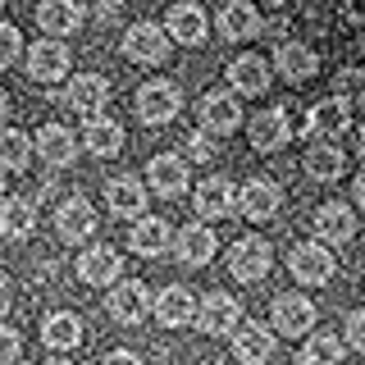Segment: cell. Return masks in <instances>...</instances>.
I'll return each mask as SVG.
<instances>
[{"label":"cell","instance_id":"cell-1","mask_svg":"<svg viewBox=\"0 0 365 365\" xmlns=\"http://www.w3.org/2000/svg\"><path fill=\"white\" fill-rule=\"evenodd\" d=\"M182 110V91L178 83H169V78H155V83H142L137 87V119L160 128V123H169L174 114Z\"/></svg>","mask_w":365,"mask_h":365},{"label":"cell","instance_id":"cell-2","mask_svg":"<svg viewBox=\"0 0 365 365\" xmlns=\"http://www.w3.org/2000/svg\"><path fill=\"white\" fill-rule=\"evenodd\" d=\"M192 324H197L205 338H228L237 324H242V306H237L228 292L215 288V292H205L197 302V319H192Z\"/></svg>","mask_w":365,"mask_h":365},{"label":"cell","instance_id":"cell-3","mask_svg":"<svg viewBox=\"0 0 365 365\" xmlns=\"http://www.w3.org/2000/svg\"><path fill=\"white\" fill-rule=\"evenodd\" d=\"M269 265H274V251H269V242L265 237H237L233 247H228V274H233L237 283H260L269 274Z\"/></svg>","mask_w":365,"mask_h":365},{"label":"cell","instance_id":"cell-4","mask_svg":"<svg viewBox=\"0 0 365 365\" xmlns=\"http://www.w3.org/2000/svg\"><path fill=\"white\" fill-rule=\"evenodd\" d=\"M288 269H292V279L319 288V283H329L338 274V260H334V251H329L324 242H297L288 251Z\"/></svg>","mask_w":365,"mask_h":365},{"label":"cell","instance_id":"cell-5","mask_svg":"<svg viewBox=\"0 0 365 365\" xmlns=\"http://www.w3.org/2000/svg\"><path fill=\"white\" fill-rule=\"evenodd\" d=\"M347 123H351V106L342 96H324V101H315L311 110H306V119H302V137H319V142H334L338 133H347Z\"/></svg>","mask_w":365,"mask_h":365},{"label":"cell","instance_id":"cell-6","mask_svg":"<svg viewBox=\"0 0 365 365\" xmlns=\"http://www.w3.org/2000/svg\"><path fill=\"white\" fill-rule=\"evenodd\" d=\"M197 114H201V133L210 137H228L242 128V106H237L233 91H205Z\"/></svg>","mask_w":365,"mask_h":365},{"label":"cell","instance_id":"cell-7","mask_svg":"<svg viewBox=\"0 0 365 365\" xmlns=\"http://www.w3.org/2000/svg\"><path fill=\"white\" fill-rule=\"evenodd\" d=\"M251 151H260V155H269V151H283L288 146V137H292V114L283 110V106H274V110H260L256 119H251Z\"/></svg>","mask_w":365,"mask_h":365},{"label":"cell","instance_id":"cell-8","mask_svg":"<svg viewBox=\"0 0 365 365\" xmlns=\"http://www.w3.org/2000/svg\"><path fill=\"white\" fill-rule=\"evenodd\" d=\"M315 329V302L302 292H283L274 297V334L283 338H302Z\"/></svg>","mask_w":365,"mask_h":365},{"label":"cell","instance_id":"cell-9","mask_svg":"<svg viewBox=\"0 0 365 365\" xmlns=\"http://www.w3.org/2000/svg\"><path fill=\"white\" fill-rule=\"evenodd\" d=\"M237 210H242L251 224L274 220V215L283 210V192H279V182H269V178H251V182H242V187H237Z\"/></svg>","mask_w":365,"mask_h":365},{"label":"cell","instance_id":"cell-10","mask_svg":"<svg viewBox=\"0 0 365 365\" xmlns=\"http://www.w3.org/2000/svg\"><path fill=\"white\" fill-rule=\"evenodd\" d=\"M315 242H324V247H342V242H351L356 237V215H351V205H342V201H324L315 210Z\"/></svg>","mask_w":365,"mask_h":365},{"label":"cell","instance_id":"cell-11","mask_svg":"<svg viewBox=\"0 0 365 365\" xmlns=\"http://www.w3.org/2000/svg\"><path fill=\"white\" fill-rule=\"evenodd\" d=\"M123 55L137 60V64H165L169 60L165 28H155V23H133V28L123 32Z\"/></svg>","mask_w":365,"mask_h":365},{"label":"cell","instance_id":"cell-12","mask_svg":"<svg viewBox=\"0 0 365 365\" xmlns=\"http://www.w3.org/2000/svg\"><path fill=\"white\" fill-rule=\"evenodd\" d=\"M55 233L60 242H87L96 233V210H91L87 197H68L60 210H55Z\"/></svg>","mask_w":365,"mask_h":365},{"label":"cell","instance_id":"cell-13","mask_svg":"<svg viewBox=\"0 0 365 365\" xmlns=\"http://www.w3.org/2000/svg\"><path fill=\"white\" fill-rule=\"evenodd\" d=\"M151 311L165 329H182L197 319V297H192V288H182V283H169L160 297H151Z\"/></svg>","mask_w":365,"mask_h":365},{"label":"cell","instance_id":"cell-14","mask_svg":"<svg viewBox=\"0 0 365 365\" xmlns=\"http://www.w3.org/2000/svg\"><path fill=\"white\" fill-rule=\"evenodd\" d=\"M274 342H279V338H274V329L247 319V324L233 329V356L242 361V365H265L274 356Z\"/></svg>","mask_w":365,"mask_h":365},{"label":"cell","instance_id":"cell-15","mask_svg":"<svg viewBox=\"0 0 365 365\" xmlns=\"http://www.w3.org/2000/svg\"><path fill=\"white\" fill-rule=\"evenodd\" d=\"M205 9L201 5H192V0H178L174 9H169V19H165V37L169 41H178V46H201L205 41Z\"/></svg>","mask_w":365,"mask_h":365},{"label":"cell","instance_id":"cell-16","mask_svg":"<svg viewBox=\"0 0 365 365\" xmlns=\"http://www.w3.org/2000/svg\"><path fill=\"white\" fill-rule=\"evenodd\" d=\"M110 315L119 319V324H142L146 311H151V292H146V283H137V279H123V283H114V292H110Z\"/></svg>","mask_w":365,"mask_h":365},{"label":"cell","instance_id":"cell-17","mask_svg":"<svg viewBox=\"0 0 365 365\" xmlns=\"http://www.w3.org/2000/svg\"><path fill=\"white\" fill-rule=\"evenodd\" d=\"M64 73H68V46H60L55 37L37 41L28 51V78L32 83H60Z\"/></svg>","mask_w":365,"mask_h":365},{"label":"cell","instance_id":"cell-18","mask_svg":"<svg viewBox=\"0 0 365 365\" xmlns=\"http://www.w3.org/2000/svg\"><path fill=\"white\" fill-rule=\"evenodd\" d=\"M228 83H233L237 96H265L274 87L269 60H260V55H237V60L228 64Z\"/></svg>","mask_w":365,"mask_h":365},{"label":"cell","instance_id":"cell-19","mask_svg":"<svg viewBox=\"0 0 365 365\" xmlns=\"http://www.w3.org/2000/svg\"><path fill=\"white\" fill-rule=\"evenodd\" d=\"M64 101H68V110H78V114H87V119H96V114L106 110V101H110V83H106L101 73H78L73 83H68Z\"/></svg>","mask_w":365,"mask_h":365},{"label":"cell","instance_id":"cell-20","mask_svg":"<svg viewBox=\"0 0 365 365\" xmlns=\"http://www.w3.org/2000/svg\"><path fill=\"white\" fill-rule=\"evenodd\" d=\"M192 201H197L201 220H228V215H237V187L228 178H205Z\"/></svg>","mask_w":365,"mask_h":365},{"label":"cell","instance_id":"cell-21","mask_svg":"<svg viewBox=\"0 0 365 365\" xmlns=\"http://www.w3.org/2000/svg\"><path fill=\"white\" fill-rule=\"evenodd\" d=\"M274 68H279L288 83H311L319 73V55L306 41H283L279 51H274Z\"/></svg>","mask_w":365,"mask_h":365},{"label":"cell","instance_id":"cell-22","mask_svg":"<svg viewBox=\"0 0 365 365\" xmlns=\"http://www.w3.org/2000/svg\"><path fill=\"white\" fill-rule=\"evenodd\" d=\"M174 251H178V260L182 265H210L215 260V251H220V242H215V233L205 224H182L178 228V237H174Z\"/></svg>","mask_w":365,"mask_h":365},{"label":"cell","instance_id":"cell-23","mask_svg":"<svg viewBox=\"0 0 365 365\" xmlns=\"http://www.w3.org/2000/svg\"><path fill=\"white\" fill-rule=\"evenodd\" d=\"M37 23H41V32L46 37H68V32H78L83 28V5L78 0H41L37 5Z\"/></svg>","mask_w":365,"mask_h":365},{"label":"cell","instance_id":"cell-24","mask_svg":"<svg viewBox=\"0 0 365 365\" xmlns=\"http://www.w3.org/2000/svg\"><path fill=\"white\" fill-rule=\"evenodd\" d=\"M119 251L114 247H87L78 256V279L91 283V288H106V283H119Z\"/></svg>","mask_w":365,"mask_h":365},{"label":"cell","instance_id":"cell-25","mask_svg":"<svg viewBox=\"0 0 365 365\" xmlns=\"http://www.w3.org/2000/svg\"><path fill=\"white\" fill-rule=\"evenodd\" d=\"M260 32V9L251 0H228L220 9V37L224 41H251Z\"/></svg>","mask_w":365,"mask_h":365},{"label":"cell","instance_id":"cell-26","mask_svg":"<svg viewBox=\"0 0 365 365\" xmlns=\"http://www.w3.org/2000/svg\"><path fill=\"white\" fill-rule=\"evenodd\" d=\"M146 182H151V192H160V197L187 192V160L182 155H155L146 165Z\"/></svg>","mask_w":365,"mask_h":365},{"label":"cell","instance_id":"cell-27","mask_svg":"<svg viewBox=\"0 0 365 365\" xmlns=\"http://www.w3.org/2000/svg\"><path fill=\"white\" fill-rule=\"evenodd\" d=\"M302 169L315 182H334L342 169H347V155H342L338 142H311V146H306V155H302Z\"/></svg>","mask_w":365,"mask_h":365},{"label":"cell","instance_id":"cell-28","mask_svg":"<svg viewBox=\"0 0 365 365\" xmlns=\"http://www.w3.org/2000/svg\"><path fill=\"white\" fill-rule=\"evenodd\" d=\"M128 242L137 256H165L169 242H174V233H169L165 220H155V215H142L133 228H128Z\"/></svg>","mask_w":365,"mask_h":365},{"label":"cell","instance_id":"cell-29","mask_svg":"<svg viewBox=\"0 0 365 365\" xmlns=\"http://www.w3.org/2000/svg\"><path fill=\"white\" fill-rule=\"evenodd\" d=\"M106 201H110V210H114V215H123V220H142V210H146V187H142V182H137L133 174L110 178Z\"/></svg>","mask_w":365,"mask_h":365},{"label":"cell","instance_id":"cell-30","mask_svg":"<svg viewBox=\"0 0 365 365\" xmlns=\"http://www.w3.org/2000/svg\"><path fill=\"white\" fill-rule=\"evenodd\" d=\"M41 342L51 351H73L78 342H83V319H78L73 311H55V315H46V324H41Z\"/></svg>","mask_w":365,"mask_h":365},{"label":"cell","instance_id":"cell-31","mask_svg":"<svg viewBox=\"0 0 365 365\" xmlns=\"http://www.w3.org/2000/svg\"><path fill=\"white\" fill-rule=\"evenodd\" d=\"M37 151L51 160V165H73V155H78V142H73V133L64 128V123H46V128L37 133Z\"/></svg>","mask_w":365,"mask_h":365},{"label":"cell","instance_id":"cell-32","mask_svg":"<svg viewBox=\"0 0 365 365\" xmlns=\"http://www.w3.org/2000/svg\"><path fill=\"white\" fill-rule=\"evenodd\" d=\"M83 146L91 155H119L123 151V128L114 119H87V128H83Z\"/></svg>","mask_w":365,"mask_h":365},{"label":"cell","instance_id":"cell-33","mask_svg":"<svg viewBox=\"0 0 365 365\" xmlns=\"http://www.w3.org/2000/svg\"><path fill=\"white\" fill-rule=\"evenodd\" d=\"M32 224H37V205H32L28 197L0 201V233H5V237H28Z\"/></svg>","mask_w":365,"mask_h":365},{"label":"cell","instance_id":"cell-34","mask_svg":"<svg viewBox=\"0 0 365 365\" xmlns=\"http://www.w3.org/2000/svg\"><path fill=\"white\" fill-rule=\"evenodd\" d=\"M342 338L338 334H329V329H319V334L306 338V347H302V365H342Z\"/></svg>","mask_w":365,"mask_h":365},{"label":"cell","instance_id":"cell-35","mask_svg":"<svg viewBox=\"0 0 365 365\" xmlns=\"http://www.w3.org/2000/svg\"><path fill=\"white\" fill-rule=\"evenodd\" d=\"M28 165H32V137L19 133V128H5V133H0V169L23 174Z\"/></svg>","mask_w":365,"mask_h":365},{"label":"cell","instance_id":"cell-36","mask_svg":"<svg viewBox=\"0 0 365 365\" xmlns=\"http://www.w3.org/2000/svg\"><path fill=\"white\" fill-rule=\"evenodd\" d=\"M334 96H342V101L351 106V114H356V110L365 106V68H338Z\"/></svg>","mask_w":365,"mask_h":365},{"label":"cell","instance_id":"cell-37","mask_svg":"<svg viewBox=\"0 0 365 365\" xmlns=\"http://www.w3.org/2000/svg\"><path fill=\"white\" fill-rule=\"evenodd\" d=\"M19 51H23L19 28H14V23H0V68L14 64V60H19Z\"/></svg>","mask_w":365,"mask_h":365},{"label":"cell","instance_id":"cell-38","mask_svg":"<svg viewBox=\"0 0 365 365\" xmlns=\"http://www.w3.org/2000/svg\"><path fill=\"white\" fill-rule=\"evenodd\" d=\"M182 155H187V160H197V165L215 160V142H210V133H192L187 142H182Z\"/></svg>","mask_w":365,"mask_h":365},{"label":"cell","instance_id":"cell-39","mask_svg":"<svg viewBox=\"0 0 365 365\" xmlns=\"http://www.w3.org/2000/svg\"><path fill=\"white\" fill-rule=\"evenodd\" d=\"M342 347L365 351V311H351V315H347V329H342Z\"/></svg>","mask_w":365,"mask_h":365},{"label":"cell","instance_id":"cell-40","mask_svg":"<svg viewBox=\"0 0 365 365\" xmlns=\"http://www.w3.org/2000/svg\"><path fill=\"white\" fill-rule=\"evenodd\" d=\"M19 351H23V338H19V329L0 324V365H14V361H19Z\"/></svg>","mask_w":365,"mask_h":365},{"label":"cell","instance_id":"cell-41","mask_svg":"<svg viewBox=\"0 0 365 365\" xmlns=\"http://www.w3.org/2000/svg\"><path fill=\"white\" fill-rule=\"evenodd\" d=\"M342 19L365 23V0H342Z\"/></svg>","mask_w":365,"mask_h":365},{"label":"cell","instance_id":"cell-42","mask_svg":"<svg viewBox=\"0 0 365 365\" xmlns=\"http://www.w3.org/2000/svg\"><path fill=\"white\" fill-rule=\"evenodd\" d=\"M101 365H142V356H137V351H110Z\"/></svg>","mask_w":365,"mask_h":365},{"label":"cell","instance_id":"cell-43","mask_svg":"<svg viewBox=\"0 0 365 365\" xmlns=\"http://www.w3.org/2000/svg\"><path fill=\"white\" fill-rule=\"evenodd\" d=\"M9 306H14V288H9V279L0 274V315H5Z\"/></svg>","mask_w":365,"mask_h":365},{"label":"cell","instance_id":"cell-44","mask_svg":"<svg viewBox=\"0 0 365 365\" xmlns=\"http://www.w3.org/2000/svg\"><path fill=\"white\" fill-rule=\"evenodd\" d=\"M96 14L101 19H114V14H119V0H96Z\"/></svg>","mask_w":365,"mask_h":365},{"label":"cell","instance_id":"cell-45","mask_svg":"<svg viewBox=\"0 0 365 365\" xmlns=\"http://www.w3.org/2000/svg\"><path fill=\"white\" fill-rule=\"evenodd\" d=\"M351 192H356V201L365 205V169H361V174H356V182H351Z\"/></svg>","mask_w":365,"mask_h":365},{"label":"cell","instance_id":"cell-46","mask_svg":"<svg viewBox=\"0 0 365 365\" xmlns=\"http://www.w3.org/2000/svg\"><path fill=\"white\" fill-rule=\"evenodd\" d=\"M5 114H9V96H5V91H0V119H5Z\"/></svg>","mask_w":365,"mask_h":365},{"label":"cell","instance_id":"cell-47","mask_svg":"<svg viewBox=\"0 0 365 365\" xmlns=\"http://www.w3.org/2000/svg\"><path fill=\"white\" fill-rule=\"evenodd\" d=\"M356 146H361V155H365V128H361V137H356Z\"/></svg>","mask_w":365,"mask_h":365},{"label":"cell","instance_id":"cell-48","mask_svg":"<svg viewBox=\"0 0 365 365\" xmlns=\"http://www.w3.org/2000/svg\"><path fill=\"white\" fill-rule=\"evenodd\" d=\"M260 5H288V0H260Z\"/></svg>","mask_w":365,"mask_h":365},{"label":"cell","instance_id":"cell-49","mask_svg":"<svg viewBox=\"0 0 365 365\" xmlns=\"http://www.w3.org/2000/svg\"><path fill=\"white\" fill-rule=\"evenodd\" d=\"M46 365H73V361H46Z\"/></svg>","mask_w":365,"mask_h":365},{"label":"cell","instance_id":"cell-50","mask_svg":"<svg viewBox=\"0 0 365 365\" xmlns=\"http://www.w3.org/2000/svg\"><path fill=\"white\" fill-rule=\"evenodd\" d=\"M0 192H5V174H0Z\"/></svg>","mask_w":365,"mask_h":365},{"label":"cell","instance_id":"cell-51","mask_svg":"<svg viewBox=\"0 0 365 365\" xmlns=\"http://www.w3.org/2000/svg\"><path fill=\"white\" fill-rule=\"evenodd\" d=\"M0 5H5V0H0Z\"/></svg>","mask_w":365,"mask_h":365}]
</instances>
